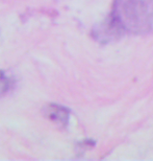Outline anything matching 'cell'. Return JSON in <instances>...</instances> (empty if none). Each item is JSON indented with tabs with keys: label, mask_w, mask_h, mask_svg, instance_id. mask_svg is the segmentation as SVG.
<instances>
[{
	"label": "cell",
	"mask_w": 153,
	"mask_h": 161,
	"mask_svg": "<svg viewBox=\"0 0 153 161\" xmlns=\"http://www.w3.org/2000/svg\"><path fill=\"white\" fill-rule=\"evenodd\" d=\"M110 17L123 31L146 34L153 26V0H115Z\"/></svg>",
	"instance_id": "cell-1"
},
{
	"label": "cell",
	"mask_w": 153,
	"mask_h": 161,
	"mask_svg": "<svg viewBox=\"0 0 153 161\" xmlns=\"http://www.w3.org/2000/svg\"><path fill=\"white\" fill-rule=\"evenodd\" d=\"M123 33L124 31L121 30V27L110 16L103 23H101L99 26L95 27L93 31L94 37L101 43H106V42L117 39Z\"/></svg>",
	"instance_id": "cell-2"
},
{
	"label": "cell",
	"mask_w": 153,
	"mask_h": 161,
	"mask_svg": "<svg viewBox=\"0 0 153 161\" xmlns=\"http://www.w3.org/2000/svg\"><path fill=\"white\" fill-rule=\"evenodd\" d=\"M44 113L50 120L55 122L60 127H66L69 120V110L63 106L49 104L44 110Z\"/></svg>",
	"instance_id": "cell-3"
},
{
	"label": "cell",
	"mask_w": 153,
	"mask_h": 161,
	"mask_svg": "<svg viewBox=\"0 0 153 161\" xmlns=\"http://www.w3.org/2000/svg\"><path fill=\"white\" fill-rule=\"evenodd\" d=\"M9 87V80L2 71H0V94L6 92Z\"/></svg>",
	"instance_id": "cell-4"
}]
</instances>
